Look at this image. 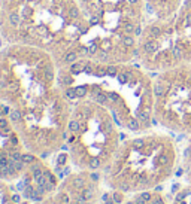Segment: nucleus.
<instances>
[{
	"label": "nucleus",
	"mask_w": 191,
	"mask_h": 204,
	"mask_svg": "<svg viewBox=\"0 0 191 204\" xmlns=\"http://www.w3.org/2000/svg\"><path fill=\"white\" fill-rule=\"evenodd\" d=\"M155 124L191 136V63L163 70L152 84Z\"/></svg>",
	"instance_id": "obj_2"
},
{
	"label": "nucleus",
	"mask_w": 191,
	"mask_h": 204,
	"mask_svg": "<svg viewBox=\"0 0 191 204\" xmlns=\"http://www.w3.org/2000/svg\"><path fill=\"white\" fill-rule=\"evenodd\" d=\"M79 130H81V122H79L78 119H70L69 125H67V131L72 133V134H75V133H78Z\"/></svg>",
	"instance_id": "obj_6"
},
{
	"label": "nucleus",
	"mask_w": 191,
	"mask_h": 204,
	"mask_svg": "<svg viewBox=\"0 0 191 204\" xmlns=\"http://www.w3.org/2000/svg\"><path fill=\"white\" fill-rule=\"evenodd\" d=\"M66 97L70 99V100L76 99V91H75V88H73V86H67V88H66Z\"/></svg>",
	"instance_id": "obj_13"
},
{
	"label": "nucleus",
	"mask_w": 191,
	"mask_h": 204,
	"mask_svg": "<svg viewBox=\"0 0 191 204\" xmlns=\"http://www.w3.org/2000/svg\"><path fill=\"white\" fill-rule=\"evenodd\" d=\"M22 161H24L26 164H32V162L36 161V158H35V155H32V153H24V155H22Z\"/></svg>",
	"instance_id": "obj_14"
},
{
	"label": "nucleus",
	"mask_w": 191,
	"mask_h": 204,
	"mask_svg": "<svg viewBox=\"0 0 191 204\" xmlns=\"http://www.w3.org/2000/svg\"><path fill=\"white\" fill-rule=\"evenodd\" d=\"M9 118L12 122H19L21 119H22V113H21V110H18V109H12L11 112H9Z\"/></svg>",
	"instance_id": "obj_7"
},
{
	"label": "nucleus",
	"mask_w": 191,
	"mask_h": 204,
	"mask_svg": "<svg viewBox=\"0 0 191 204\" xmlns=\"http://www.w3.org/2000/svg\"><path fill=\"white\" fill-rule=\"evenodd\" d=\"M179 2L181 0H146V5L157 14L158 19H169L175 15Z\"/></svg>",
	"instance_id": "obj_3"
},
{
	"label": "nucleus",
	"mask_w": 191,
	"mask_h": 204,
	"mask_svg": "<svg viewBox=\"0 0 191 204\" xmlns=\"http://www.w3.org/2000/svg\"><path fill=\"white\" fill-rule=\"evenodd\" d=\"M12 201L19 204V201H21V197H19V195H17V194H15V195H12Z\"/></svg>",
	"instance_id": "obj_18"
},
{
	"label": "nucleus",
	"mask_w": 191,
	"mask_h": 204,
	"mask_svg": "<svg viewBox=\"0 0 191 204\" xmlns=\"http://www.w3.org/2000/svg\"><path fill=\"white\" fill-rule=\"evenodd\" d=\"M72 185H73L75 188H78V189H84V188L87 186V183H85V177H84L82 174L73 177V179H72Z\"/></svg>",
	"instance_id": "obj_5"
},
{
	"label": "nucleus",
	"mask_w": 191,
	"mask_h": 204,
	"mask_svg": "<svg viewBox=\"0 0 191 204\" xmlns=\"http://www.w3.org/2000/svg\"><path fill=\"white\" fill-rule=\"evenodd\" d=\"M85 201H87V198H85L82 194L76 197V203H78V204H85Z\"/></svg>",
	"instance_id": "obj_16"
},
{
	"label": "nucleus",
	"mask_w": 191,
	"mask_h": 204,
	"mask_svg": "<svg viewBox=\"0 0 191 204\" xmlns=\"http://www.w3.org/2000/svg\"><path fill=\"white\" fill-rule=\"evenodd\" d=\"M35 188L32 186L30 183L29 185H26V188H24V191H22V194H24V198H32L33 197V194H35Z\"/></svg>",
	"instance_id": "obj_10"
},
{
	"label": "nucleus",
	"mask_w": 191,
	"mask_h": 204,
	"mask_svg": "<svg viewBox=\"0 0 191 204\" xmlns=\"http://www.w3.org/2000/svg\"><path fill=\"white\" fill-rule=\"evenodd\" d=\"M88 167H90L91 170H97V169H100V167H102V159L97 158V156L91 158V159L88 161Z\"/></svg>",
	"instance_id": "obj_8"
},
{
	"label": "nucleus",
	"mask_w": 191,
	"mask_h": 204,
	"mask_svg": "<svg viewBox=\"0 0 191 204\" xmlns=\"http://www.w3.org/2000/svg\"><path fill=\"white\" fill-rule=\"evenodd\" d=\"M5 204H12V203H5Z\"/></svg>",
	"instance_id": "obj_20"
},
{
	"label": "nucleus",
	"mask_w": 191,
	"mask_h": 204,
	"mask_svg": "<svg viewBox=\"0 0 191 204\" xmlns=\"http://www.w3.org/2000/svg\"><path fill=\"white\" fill-rule=\"evenodd\" d=\"M82 195L87 198V200H91L94 197V188L93 186H85L82 189Z\"/></svg>",
	"instance_id": "obj_11"
},
{
	"label": "nucleus",
	"mask_w": 191,
	"mask_h": 204,
	"mask_svg": "<svg viewBox=\"0 0 191 204\" xmlns=\"http://www.w3.org/2000/svg\"><path fill=\"white\" fill-rule=\"evenodd\" d=\"M0 12H2V0H0Z\"/></svg>",
	"instance_id": "obj_19"
},
{
	"label": "nucleus",
	"mask_w": 191,
	"mask_h": 204,
	"mask_svg": "<svg viewBox=\"0 0 191 204\" xmlns=\"http://www.w3.org/2000/svg\"><path fill=\"white\" fill-rule=\"evenodd\" d=\"M182 169L185 173L187 182L191 185V136L187 146L184 148V152H182Z\"/></svg>",
	"instance_id": "obj_4"
},
{
	"label": "nucleus",
	"mask_w": 191,
	"mask_h": 204,
	"mask_svg": "<svg viewBox=\"0 0 191 204\" xmlns=\"http://www.w3.org/2000/svg\"><path fill=\"white\" fill-rule=\"evenodd\" d=\"M90 176H91V180H94V182H97V180L100 179V174H99V173H91Z\"/></svg>",
	"instance_id": "obj_17"
},
{
	"label": "nucleus",
	"mask_w": 191,
	"mask_h": 204,
	"mask_svg": "<svg viewBox=\"0 0 191 204\" xmlns=\"http://www.w3.org/2000/svg\"><path fill=\"white\" fill-rule=\"evenodd\" d=\"M75 91H76V97H79V99H82V97H85V95H87L88 86H87V85L76 86V88H75Z\"/></svg>",
	"instance_id": "obj_9"
},
{
	"label": "nucleus",
	"mask_w": 191,
	"mask_h": 204,
	"mask_svg": "<svg viewBox=\"0 0 191 204\" xmlns=\"http://www.w3.org/2000/svg\"><path fill=\"white\" fill-rule=\"evenodd\" d=\"M19 204H21V203H19ZM22 204H27V203H22Z\"/></svg>",
	"instance_id": "obj_21"
},
{
	"label": "nucleus",
	"mask_w": 191,
	"mask_h": 204,
	"mask_svg": "<svg viewBox=\"0 0 191 204\" xmlns=\"http://www.w3.org/2000/svg\"><path fill=\"white\" fill-rule=\"evenodd\" d=\"M112 198H114V201L117 204H121L122 201H124V195H122V191L120 192V191H117V192H114L112 194Z\"/></svg>",
	"instance_id": "obj_12"
},
{
	"label": "nucleus",
	"mask_w": 191,
	"mask_h": 204,
	"mask_svg": "<svg viewBox=\"0 0 191 204\" xmlns=\"http://www.w3.org/2000/svg\"><path fill=\"white\" fill-rule=\"evenodd\" d=\"M178 164V152L173 140L164 134L131 139L118 155V169L115 174L122 192L158 189L169 180Z\"/></svg>",
	"instance_id": "obj_1"
},
{
	"label": "nucleus",
	"mask_w": 191,
	"mask_h": 204,
	"mask_svg": "<svg viewBox=\"0 0 191 204\" xmlns=\"http://www.w3.org/2000/svg\"><path fill=\"white\" fill-rule=\"evenodd\" d=\"M66 158H67V155H66V153H61V155L58 156V159H57L58 166H63V164L66 162Z\"/></svg>",
	"instance_id": "obj_15"
}]
</instances>
